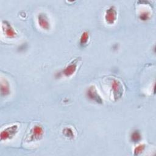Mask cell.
<instances>
[{"label":"cell","mask_w":156,"mask_h":156,"mask_svg":"<svg viewBox=\"0 0 156 156\" xmlns=\"http://www.w3.org/2000/svg\"><path fill=\"white\" fill-rule=\"evenodd\" d=\"M109 82L112 96L114 101H118L122 97L124 93L123 85L120 80L115 78H112Z\"/></svg>","instance_id":"6da1fadb"},{"label":"cell","mask_w":156,"mask_h":156,"mask_svg":"<svg viewBox=\"0 0 156 156\" xmlns=\"http://www.w3.org/2000/svg\"><path fill=\"white\" fill-rule=\"evenodd\" d=\"M44 130L43 127L40 124L34 125L28 134L26 135L25 141L27 143H32L40 141L43 137Z\"/></svg>","instance_id":"7a4b0ae2"},{"label":"cell","mask_w":156,"mask_h":156,"mask_svg":"<svg viewBox=\"0 0 156 156\" xmlns=\"http://www.w3.org/2000/svg\"><path fill=\"white\" fill-rule=\"evenodd\" d=\"M19 126L16 124H13L6 126L1 130L0 133V140L1 141H7L12 139L18 133Z\"/></svg>","instance_id":"3957f363"},{"label":"cell","mask_w":156,"mask_h":156,"mask_svg":"<svg viewBox=\"0 0 156 156\" xmlns=\"http://www.w3.org/2000/svg\"><path fill=\"white\" fill-rule=\"evenodd\" d=\"M80 61L81 58L80 57H77L72 60L64 68V69L62 70L61 73V74L65 76V77H70L72 76H73L76 73L78 65Z\"/></svg>","instance_id":"277c9868"},{"label":"cell","mask_w":156,"mask_h":156,"mask_svg":"<svg viewBox=\"0 0 156 156\" xmlns=\"http://www.w3.org/2000/svg\"><path fill=\"white\" fill-rule=\"evenodd\" d=\"M85 94L86 97L93 102L98 104H102L103 103V99L94 85H91L87 88Z\"/></svg>","instance_id":"5b68a950"},{"label":"cell","mask_w":156,"mask_h":156,"mask_svg":"<svg viewBox=\"0 0 156 156\" xmlns=\"http://www.w3.org/2000/svg\"><path fill=\"white\" fill-rule=\"evenodd\" d=\"M1 32L3 35L9 39L15 38L18 35L16 30L7 20L1 21Z\"/></svg>","instance_id":"8992f818"},{"label":"cell","mask_w":156,"mask_h":156,"mask_svg":"<svg viewBox=\"0 0 156 156\" xmlns=\"http://www.w3.org/2000/svg\"><path fill=\"white\" fill-rule=\"evenodd\" d=\"M118 18V13L115 6L112 5L107 8L104 13L105 22L108 25H113Z\"/></svg>","instance_id":"52a82bcc"},{"label":"cell","mask_w":156,"mask_h":156,"mask_svg":"<svg viewBox=\"0 0 156 156\" xmlns=\"http://www.w3.org/2000/svg\"><path fill=\"white\" fill-rule=\"evenodd\" d=\"M37 21L41 29L47 31L51 29V22L48 16L45 13H39L37 16Z\"/></svg>","instance_id":"ba28073f"},{"label":"cell","mask_w":156,"mask_h":156,"mask_svg":"<svg viewBox=\"0 0 156 156\" xmlns=\"http://www.w3.org/2000/svg\"><path fill=\"white\" fill-rule=\"evenodd\" d=\"M0 91L2 97H5L10 94V86L9 82L5 78H1L0 81Z\"/></svg>","instance_id":"9c48e42d"},{"label":"cell","mask_w":156,"mask_h":156,"mask_svg":"<svg viewBox=\"0 0 156 156\" xmlns=\"http://www.w3.org/2000/svg\"><path fill=\"white\" fill-rule=\"evenodd\" d=\"M63 135L69 139H73L75 136V133L74 130L71 127H66L62 130Z\"/></svg>","instance_id":"30bf717a"},{"label":"cell","mask_w":156,"mask_h":156,"mask_svg":"<svg viewBox=\"0 0 156 156\" xmlns=\"http://www.w3.org/2000/svg\"><path fill=\"white\" fill-rule=\"evenodd\" d=\"M90 39V34L88 31H84L82 33L80 39H79V43L82 46H85L89 41Z\"/></svg>","instance_id":"8fae6325"},{"label":"cell","mask_w":156,"mask_h":156,"mask_svg":"<svg viewBox=\"0 0 156 156\" xmlns=\"http://www.w3.org/2000/svg\"><path fill=\"white\" fill-rule=\"evenodd\" d=\"M151 12L149 10L144 9L143 10H141L138 16H139V18L140 20L145 21H147L150 19V18L151 16Z\"/></svg>","instance_id":"7c38bea8"},{"label":"cell","mask_w":156,"mask_h":156,"mask_svg":"<svg viewBox=\"0 0 156 156\" xmlns=\"http://www.w3.org/2000/svg\"><path fill=\"white\" fill-rule=\"evenodd\" d=\"M141 140V135L138 130H133L130 135V140L135 143H138Z\"/></svg>","instance_id":"4fadbf2b"},{"label":"cell","mask_w":156,"mask_h":156,"mask_svg":"<svg viewBox=\"0 0 156 156\" xmlns=\"http://www.w3.org/2000/svg\"><path fill=\"white\" fill-rule=\"evenodd\" d=\"M146 145L144 143H140L137 144L133 150V154L134 155H140L145 149Z\"/></svg>","instance_id":"5bb4252c"}]
</instances>
